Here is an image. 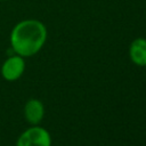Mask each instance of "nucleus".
<instances>
[{
  "mask_svg": "<svg viewBox=\"0 0 146 146\" xmlns=\"http://www.w3.org/2000/svg\"><path fill=\"white\" fill-rule=\"evenodd\" d=\"M48 30L43 22L26 18L17 22L9 34V44L14 54L24 58L36 55L46 44Z\"/></svg>",
  "mask_w": 146,
  "mask_h": 146,
  "instance_id": "1",
  "label": "nucleus"
},
{
  "mask_svg": "<svg viewBox=\"0 0 146 146\" xmlns=\"http://www.w3.org/2000/svg\"><path fill=\"white\" fill-rule=\"evenodd\" d=\"M16 146H51V136L46 128L31 125L17 137Z\"/></svg>",
  "mask_w": 146,
  "mask_h": 146,
  "instance_id": "2",
  "label": "nucleus"
},
{
  "mask_svg": "<svg viewBox=\"0 0 146 146\" xmlns=\"http://www.w3.org/2000/svg\"><path fill=\"white\" fill-rule=\"evenodd\" d=\"M25 67H26L25 58L13 52L1 64L0 75L3 80L8 82H14L24 74Z\"/></svg>",
  "mask_w": 146,
  "mask_h": 146,
  "instance_id": "3",
  "label": "nucleus"
},
{
  "mask_svg": "<svg viewBox=\"0 0 146 146\" xmlns=\"http://www.w3.org/2000/svg\"><path fill=\"white\" fill-rule=\"evenodd\" d=\"M23 115L30 125H38L44 116V105L38 98H30L23 107Z\"/></svg>",
  "mask_w": 146,
  "mask_h": 146,
  "instance_id": "4",
  "label": "nucleus"
},
{
  "mask_svg": "<svg viewBox=\"0 0 146 146\" xmlns=\"http://www.w3.org/2000/svg\"><path fill=\"white\" fill-rule=\"evenodd\" d=\"M129 57L130 60L140 67L146 66V38L139 36L131 41L129 46Z\"/></svg>",
  "mask_w": 146,
  "mask_h": 146,
  "instance_id": "5",
  "label": "nucleus"
},
{
  "mask_svg": "<svg viewBox=\"0 0 146 146\" xmlns=\"http://www.w3.org/2000/svg\"><path fill=\"white\" fill-rule=\"evenodd\" d=\"M0 1H5L6 2V1H11V0H0Z\"/></svg>",
  "mask_w": 146,
  "mask_h": 146,
  "instance_id": "6",
  "label": "nucleus"
}]
</instances>
